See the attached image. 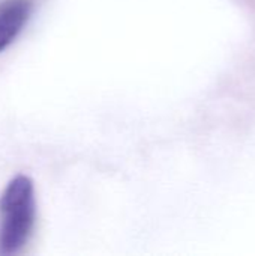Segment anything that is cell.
<instances>
[{"label": "cell", "mask_w": 255, "mask_h": 256, "mask_svg": "<svg viewBox=\"0 0 255 256\" xmlns=\"http://www.w3.org/2000/svg\"><path fill=\"white\" fill-rule=\"evenodd\" d=\"M36 219L33 182L17 176L0 196V252L18 254L30 240Z\"/></svg>", "instance_id": "6da1fadb"}, {"label": "cell", "mask_w": 255, "mask_h": 256, "mask_svg": "<svg viewBox=\"0 0 255 256\" xmlns=\"http://www.w3.org/2000/svg\"><path fill=\"white\" fill-rule=\"evenodd\" d=\"M32 0L0 2V52L6 50L20 34L32 14Z\"/></svg>", "instance_id": "7a4b0ae2"}]
</instances>
